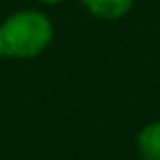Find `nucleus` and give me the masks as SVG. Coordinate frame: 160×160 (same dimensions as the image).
I'll return each instance as SVG.
<instances>
[{
    "label": "nucleus",
    "mask_w": 160,
    "mask_h": 160,
    "mask_svg": "<svg viewBox=\"0 0 160 160\" xmlns=\"http://www.w3.org/2000/svg\"><path fill=\"white\" fill-rule=\"evenodd\" d=\"M7 57L35 59L55 40L53 20L42 9H18L0 24Z\"/></svg>",
    "instance_id": "obj_1"
},
{
    "label": "nucleus",
    "mask_w": 160,
    "mask_h": 160,
    "mask_svg": "<svg viewBox=\"0 0 160 160\" xmlns=\"http://www.w3.org/2000/svg\"><path fill=\"white\" fill-rule=\"evenodd\" d=\"M79 2L92 18L114 22V20L125 18L134 9L136 0H79Z\"/></svg>",
    "instance_id": "obj_2"
},
{
    "label": "nucleus",
    "mask_w": 160,
    "mask_h": 160,
    "mask_svg": "<svg viewBox=\"0 0 160 160\" xmlns=\"http://www.w3.org/2000/svg\"><path fill=\"white\" fill-rule=\"evenodd\" d=\"M136 153L140 160H160V118L149 121L136 134Z\"/></svg>",
    "instance_id": "obj_3"
},
{
    "label": "nucleus",
    "mask_w": 160,
    "mask_h": 160,
    "mask_svg": "<svg viewBox=\"0 0 160 160\" xmlns=\"http://www.w3.org/2000/svg\"><path fill=\"white\" fill-rule=\"evenodd\" d=\"M2 57H7V48H5V40H2V35H0V59Z\"/></svg>",
    "instance_id": "obj_4"
},
{
    "label": "nucleus",
    "mask_w": 160,
    "mask_h": 160,
    "mask_svg": "<svg viewBox=\"0 0 160 160\" xmlns=\"http://www.w3.org/2000/svg\"><path fill=\"white\" fill-rule=\"evenodd\" d=\"M38 2H42V5H62L66 0H38Z\"/></svg>",
    "instance_id": "obj_5"
}]
</instances>
